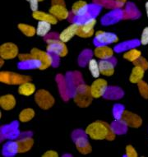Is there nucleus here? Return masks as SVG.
<instances>
[{
	"mask_svg": "<svg viewBox=\"0 0 148 157\" xmlns=\"http://www.w3.org/2000/svg\"><path fill=\"white\" fill-rule=\"evenodd\" d=\"M56 82L58 83V87H59L61 97L64 101H68L71 98V96L69 94V90H68L66 78L63 75L59 74L56 77Z\"/></svg>",
	"mask_w": 148,
	"mask_h": 157,
	"instance_id": "a211bd4d",
	"label": "nucleus"
},
{
	"mask_svg": "<svg viewBox=\"0 0 148 157\" xmlns=\"http://www.w3.org/2000/svg\"><path fill=\"white\" fill-rule=\"evenodd\" d=\"M95 3H97L103 7L105 6L108 8H122L123 4L121 3H119L118 1H114V0H95Z\"/></svg>",
	"mask_w": 148,
	"mask_h": 157,
	"instance_id": "4c0bfd02",
	"label": "nucleus"
},
{
	"mask_svg": "<svg viewBox=\"0 0 148 157\" xmlns=\"http://www.w3.org/2000/svg\"><path fill=\"white\" fill-rule=\"evenodd\" d=\"M140 41L141 44H143V45L148 44V26L143 29L142 33V36H141Z\"/></svg>",
	"mask_w": 148,
	"mask_h": 157,
	"instance_id": "c03bdc74",
	"label": "nucleus"
},
{
	"mask_svg": "<svg viewBox=\"0 0 148 157\" xmlns=\"http://www.w3.org/2000/svg\"><path fill=\"white\" fill-rule=\"evenodd\" d=\"M141 16L137 7L133 3H127L124 10V18L123 19H137Z\"/></svg>",
	"mask_w": 148,
	"mask_h": 157,
	"instance_id": "c85d7f7f",
	"label": "nucleus"
},
{
	"mask_svg": "<svg viewBox=\"0 0 148 157\" xmlns=\"http://www.w3.org/2000/svg\"><path fill=\"white\" fill-rule=\"evenodd\" d=\"M30 53L33 55L34 58L41 62V67L40 68V70L46 69L52 65V58L48 51L44 52L43 50L34 48L31 49Z\"/></svg>",
	"mask_w": 148,
	"mask_h": 157,
	"instance_id": "f8f14e48",
	"label": "nucleus"
},
{
	"mask_svg": "<svg viewBox=\"0 0 148 157\" xmlns=\"http://www.w3.org/2000/svg\"><path fill=\"white\" fill-rule=\"evenodd\" d=\"M138 90L140 92L141 95L145 99H148V84L143 80L138 83Z\"/></svg>",
	"mask_w": 148,
	"mask_h": 157,
	"instance_id": "a19ab883",
	"label": "nucleus"
},
{
	"mask_svg": "<svg viewBox=\"0 0 148 157\" xmlns=\"http://www.w3.org/2000/svg\"><path fill=\"white\" fill-rule=\"evenodd\" d=\"M29 3H30V7L32 12L38 10V3H39V0H26Z\"/></svg>",
	"mask_w": 148,
	"mask_h": 157,
	"instance_id": "49530a36",
	"label": "nucleus"
},
{
	"mask_svg": "<svg viewBox=\"0 0 148 157\" xmlns=\"http://www.w3.org/2000/svg\"><path fill=\"white\" fill-rule=\"evenodd\" d=\"M17 67L21 70H30L40 68L41 67V62L36 58H31L29 59L20 61L17 63Z\"/></svg>",
	"mask_w": 148,
	"mask_h": 157,
	"instance_id": "4be33fe9",
	"label": "nucleus"
},
{
	"mask_svg": "<svg viewBox=\"0 0 148 157\" xmlns=\"http://www.w3.org/2000/svg\"><path fill=\"white\" fill-rule=\"evenodd\" d=\"M123 18H124V11L120 8H114L101 18V22L104 26H109L112 24L117 23Z\"/></svg>",
	"mask_w": 148,
	"mask_h": 157,
	"instance_id": "9b49d317",
	"label": "nucleus"
},
{
	"mask_svg": "<svg viewBox=\"0 0 148 157\" xmlns=\"http://www.w3.org/2000/svg\"><path fill=\"white\" fill-rule=\"evenodd\" d=\"M79 25L77 23H72L67 28L64 29L63 31L59 34V39L64 43H67L73 38V36L77 35L78 29Z\"/></svg>",
	"mask_w": 148,
	"mask_h": 157,
	"instance_id": "aec40b11",
	"label": "nucleus"
},
{
	"mask_svg": "<svg viewBox=\"0 0 148 157\" xmlns=\"http://www.w3.org/2000/svg\"><path fill=\"white\" fill-rule=\"evenodd\" d=\"M35 117V110L31 108L25 109L19 114V121L22 123L31 121Z\"/></svg>",
	"mask_w": 148,
	"mask_h": 157,
	"instance_id": "f704fd0d",
	"label": "nucleus"
},
{
	"mask_svg": "<svg viewBox=\"0 0 148 157\" xmlns=\"http://www.w3.org/2000/svg\"><path fill=\"white\" fill-rule=\"evenodd\" d=\"M49 13H51L53 16H55L58 20H64L69 17V13L68 9L66 8L65 5L61 4H55L51 6V8L49 10Z\"/></svg>",
	"mask_w": 148,
	"mask_h": 157,
	"instance_id": "6ab92c4d",
	"label": "nucleus"
},
{
	"mask_svg": "<svg viewBox=\"0 0 148 157\" xmlns=\"http://www.w3.org/2000/svg\"><path fill=\"white\" fill-rule=\"evenodd\" d=\"M35 92H36V86L30 82H26L19 85L18 93L20 95L30 96V95H33Z\"/></svg>",
	"mask_w": 148,
	"mask_h": 157,
	"instance_id": "7c9ffc66",
	"label": "nucleus"
},
{
	"mask_svg": "<svg viewBox=\"0 0 148 157\" xmlns=\"http://www.w3.org/2000/svg\"><path fill=\"white\" fill-rule=\"evenodd\" d=\"M35 101L37 105L42 109H49L55 105V98L45 90H37L35 94Z\"/></svg>",
	"mask_w": 148,
	"mask_h": 157,
	"instance_id": "39448f33",
	"label": "nucleus"
},
{
	"mask_svg": "<svg viewBox=\"0 0 148 157\" xmlns=\"http://www.w3.org/2000/svg\"><path fill=\"white\" fill-rule=\"evenodd\" d=\"M55 39H59V35L58 33H55V32L49 33L45 36V41L48 40H55Z\"/></svg>",
	"mask_w": 148,
	"mask_h": 157,
	"instance_id": "8fccbe9b",
	"label": "nucleus"
},
{
	"mask_svg": "<svg viewBox=\"0 0 148 157\" xmlns=\"http://www.w3.org/2000/svg\"><path fill=\"white\" fill-rule=\"evenodd\" d=\"M114 51V49H112L111 48H109L107 45L98 46L96 47L94 50V54L101 59H107L113 57Z\"/></svg>",
	"mask_w": 148,
	"mask_h": 157,
	"instance_id": "bb28decb",
	"label": "nucleus"
},
{
	"mask_svg": "<svg viewBox=\"0 0 148 157\" xmlns=\"http://www.w3.org/2000/svg\"><path fill=\"white\" fill-rule=\"evenodd\" d=\"M116 59L114 57H111L107 59H101L99 62V67H100V71L101 74L104 76H112L114 72V67L116 65Z\"/></svg>",
	"mask_w": 148,
	"mask_h": 157,
	"instance_id": "2eb2a0df",
	"label": "nucleus"
},
{
	"mask_svg": "<svg viewBox=\"0 0 148 157\" xmlns=\"http://www.w3.org/2000/svg\"><path fill=\"white\" fill-rule=\"evenodd\" d=\"M3 156L13 157L19 153L18 144L17 141H10L4 144L2 150Z\"/></svg>",
	"mask_w": 148,
	"mask_h": 157,
	"instance_id": "b1692460",
	"label": "nucleus"
},
{
	"mask_svg": "<svg viewBox=\"0 0 148 157\" xmlns=\"http://www.w3.org/2000/svg\"><path fill=\"white\" fill-rule=\"evenodd\" d=\"M0 135H1V141L4 138L7 139H17L21 135L19 130V124L17 121H13L7 125H3L0 128Z\"/></svg>",
	"mask_w": 148,
	"mask_h": 157,
	"instance_id": "0eeeda50",
	"label": "nucleus"
},
{
	"mask_svg": "<svg viewBox=\"0 0 148 157\" xmlns=\"http://www.w3.org/2000/svg\"><path fill=\"white\" fill-rule=\"evenodd\" d=\"M31 58H34L33 55L30 53V54H18V59L20 61H23V60L29 59Z\"/></svg>",
	"mask_w": 148,
	"mask_h": 157,
	"instance_id": "09e8293b",
	"label": "nucleus"
},
{
	"mask_svg": "<svg viewBox=\"0 0 148 157\" xmlns=\"http://www.w3.org/2000/svg\"><path fill=\"white\" fill-rule=\"evenodd\" d=\"M123 90L119 86H108L106 91L103 95V97L106 100H120L123 96Z\"/></svg>",
	"mask_w": 148,
	"mask_h": 157,
	"instance_id": "412c9836",
	"label": "nucleus"
},
{
	"mask_svg": "<svg viewBox=\"0 0 148 157\" xmlns=\"http://www.w3.org/2000/svg\"><path fill=\"white\" fill-rule=\"evenodd\" d=\"M0 105L4 110H11L16 105V99L13 95H5L0 97Z\"/></svg>",
	"mask_w": 148,
	"mask_h": 157,
	"instance_id": "cd10ccee",
	"label": "nucleus"
},
{
	"mask_svg": "<svg viewBox=\"0 0 148 157\" xmlns=\"http://www.w3.org/2000/svg\"><path fill=\"white\" fill-rule=\"evenodd\" d=\"M93 52L91 49H85L81 53V54L78 57V64L82 67H84L86 65H87L90 62V60L92 59Z\"/></svg>",
	"mask_w": 148,
	"mask_h": 157,
	"instance_id": "72a5a7b5",
	"label": "nucleus"
},
{
	"mask_svg": "<svg viewBox=\"0 0 148 157\" xmlns=\"http://www.w3.org/2000/svg\"><path fill=\"white\" fill-rule=\"evenodd\" d=\"M96 23V18H90L89 20L82 25H79L77 32V36L82 38H89L93 36L94 26Z\"/></svg>",
	"mask_w": 148,
	"mask_h": 157,
	"instance_id": "ddd939ff",
	"label": "nucleus"
},
{
	"mask_svg": "<svg viewBox=\"0 0 148 157\" xmlns=\"http://www.w3.org/2000/svg\"><path fill=\"white\" fill-rule=\"evenodd\" d=\"M18 29L25 36H28V37H32L36 34V29L35 28L34 26H30L27 24H18Z\"/></svg>",
	"mask_w": 148,
	"mask_h": 157,
	"instance_id": "e433bc0d",
	"label": "nucleus"
},
{
	"mask_svg": "<svg viewBox=\"0 0 148 157\" xmlns=\"http://www.w3.org/2000/svg\"><path fill=\"white\" fill-rule=\"evenodd\" d=\"M116 1H118L119 3H123V4H124V3H126V1H127V0H116Z\"/></svg>",
	"mask_w": 148,
	"mask_h": 157,
	"instance_id": "5fc2aeb1",
	"label": "nucleus"
},
{
	"mask_svg": "<svg viewBox=\"0 0 148 157\" xmlns=\"http://www.w3.org/2000/svg\"><path fill=\"white\" fill-rule=\"evenodd\" d=\"M44 157H58L59 155H58L57 151H53V150H50V151H47L46 152H44V155H43Z\"/></svg>",
	"mask_w": 148,
	"mask_h": 157,
	"instance_id": "de8ad7c7",
	"label": "nucleus"
},
{
	"mask_svg": "<svg viewBox=\"0 0 148 157\" xmlns=\"http://www.w3.org/2000/svg\"><path fill=\"white\" fill-rule=\"evenodd\" d=\"M40 2H42V1H44V0H39Z\"/></svg>",
	"mask_w": 148,
	"mask_h": 157,
	"instance_id": "4d7b16f0",
	"label": "nucleus"
},
{
	"mask_svg": "<svg viewBox=\"0 0 148 157\" xmlns=\"http://www.w3.org/2000/svg\"><path fill=\"white\" fill-rule=\"evenodd\" d=\"M52 2V5L55 4H61V5H65L64 0H51Z\"/></svg>",
	"mask_w": 148,
	"mask_h": 157,
	"instance_id": "3c124183",
	"label": "nucleus"
},
{
	"mask_svg": "<svg viewBox=\"0 0 148 157\" xmlns=\"http://www.w3.org/2000/svg\"><path fill=\"white\" fill-rule=\"evenodd\" d=\"M47 42V51L50 54H55L59 57H64L68 54V48L63 41L60 39L48 40Z\"/></svg>",
	"mask_w": 148,
	"mask_h": 157,
	"instance_id": "6e6552de",
	"label": "nucleus"
},
{
	"mask_svg": "<svg viewBox=\"0 0 148 157\" xmlns=\"http://www.w3.org/2000/svg\"><path fill=\"white\" fill-rule=\"evenodd\" d=\"M88 67L90 72H91L92 77L95 78L99 77L101 74V71H100V67H99V63L94 59H91L88 63Z\"/></svg>",
	"mask_w": 148,
	"mask_h": 157,
	"instance_id": "58836bf2",
	"label": "nucleus"
},
{
	"mask_svg": "<svg viewBox=\"0 0 148 157\" xmlns=\"http://www.w3.org/2000/svg\"><path fill=\"white\" fill-rule=\"evenodd\" d=\"M3 63H4V59L1 58V59H0V67H3Z\"/></svg>",
	"mask_w": 148,
	"mask_h": 157,
	"instance_id": "864d4df0",
	"label": "nucleus"
},
{
	"mask_svg": "<svg viewBox=\"0 0 148 157\" xmlns=\"http://www.w3.org/2000/svg\"><path fill=\"white\" fill-rule=\"evenodd\" d=\"M93 96L91 92V86L86 85V84H81L78 88L76 89V91L73 95L74 102L77 104V105L81 108H86L88 107L92 102Z\"/></svg>",
	"mask_w": 148,
	"mask_h": 157,
	"instance_id": "f03ea898",
	"label": "nucleus"
},
{
	"mask_svg": "<svg viewBox=\"0 0 148 157\" xmlns=\"http://www.w3.org/2000/svg\"><path fill=\"white\" fill-rule=\"evenodd\" d=\"M141 56H142V53H141L140 50H138L136 48L127 50L123 54V58L127 61H129V62H134L135 60L138 59V58H140Z\"/></svg>",
	"mask_w": 148,
	"mask_h": 157,
	"instance_id": "c9c22d12",
	"label": "nucleus"
},
{
	"mask_svg": "<svg viewBox=\"0 0 148 157\" xmlns=\"http://www.w3.org/2000/svg\"><path fill=\"white\" fill-rule=\"evenodd\" d=\"M125 155L128 157H137L138 156V152L133 146L127 145L126 147V155Z\"/></svg>",
	"mask_w": 148,
	"mask_h": 157,
	"instance_id": "37998d69",
	"label": "nucleus"
},
{
	"mask_svg": "<svg viewBox=\"0 0 148 157\" xmlns=\"http://www.w3.org/2000/svg\"><path fill=\"white\" fill-rule=\"evenodd\" d=\"M51 25L52 24L49 23L48 21H39V22L37 24L36 34L39 36L45 37L49 34V31L51 29Z\"/></svg>",
	"mask_w": 148,
	"mask_h": 157,
	"instance_id": "473e14b6",
	"label": "nucleus"
},
{
	"mask_svg": "<svg viewBox=\"0 0 148 157\" xmlns=\"http://www.w3.org/2000/svg\"><path fill=\"white\" fill-rule=\"evenodd\" d=\"M63 156H72V155H69V154H64Z\"/></svg>",
	"mask_w": 148,
	"mask_h": 157,
	"instance_id": "6e6d98bb",
	"label": "nucleus"
},
{
	"mask_svg": "<svg viewBox=\"0 0 148 157\" xmlns=\"http://www.w3.org/2000/svg\"><path fill=\"white\" fill-rule=\"evenodd\" d=\"M145 8H146V16H147V18H148V2L146 3Z\"/></svg>",
	"mask_w": 148,
	"mask_h": 157,
	"instance_id": "603ef678",
	"label": "nucleus"
},
{
	"mask_svg": "<svg viewBox=\"0 0 148 157\" xmlns=\"http://www.w3.org/2000/svg\"><path fill=\"white\" fill-rule=\"evenodd\" d=\"M18 144L19 153H25L29 151L34 145V140L32 138L31 132H24L17 140Z\"/></svg>",
	"mask_w": 148,
	"mask_h": 157,
	"instance_id": "9d476101",
	"label": "nucleus"
},
{
	"mask_svg": "<svg viewBox=\"0 0 148 157\" xmlns=\"http://www.w3.org/2000/svg\"><path fill=\"white\" fill-rule=\"evenodd\" d=\"M140 44L141 41L138 40H127V41L122 42V43L117 44L114 47V50L116 53H122V52L127 51L129 49L138 47L140 45Z\"/></svg>",
	"mask_w": 148,
	"mask_h": 157,
	"instance_id": "5701e85b",
	"label": "nucleus"
},
{
	"mask_svg": "<svg viewBox=\"0 0 148 157\" xmlns=\"http://www.w3.org/2000/svg\"><path fill=\"white\" fill-rule=\"evenodd\" d=\"M72 139L75 143L76 148L78 151L83 155H86L91 152V146L88 141V135L86 131L82 129H77L72 133Z\"/></svg>",
	"mask_w": 148,
	"mask_h": 157,
	"instance_id": "7ed1b4c3",
	"label": "nucleus"
},
{
	"mask_svg": "<svg viewBox=\"0 0 148 157\" xmlns=\"http://www.w3.org/2000/svg\"><path fill=\"white\" fill-rule=\"evenodd\" d=\"M67 84H68V90H69V94L71 97H73L74 93L76 91V89L78 86L83 83V79L82 76L79 72H68L66 76H65Z\"/></svg>",
	"mask_w": 148,
	"mask_h": 157,
	"instance_id": "1a4fd4ad",
	"label": "nucleus"
},
{
	"mask_svg": "<svg viewBox=\"0 0 148 157\" xmlns=\"http://www.w3.org/2000/svg\"><path fill=\"white\" fill-rule=\"evenodd\" d=\"M89 9V4L85 1H78L72 7V14L78 17H82L87 14Z\"/></svg>",
	"mask_w": 148,
	"mask_h": 157,
	"instance_id": "393cba45",
	"label": "nucleus"
},
{
	"mask_svg": "<svg viewBox=\"0 0 148 157\" xmlns=\"http://www.w3.org/2000/svg\"><path fill=\"white\" fill-rule=\"evenodd\" d=\"M124 110V106L121 105V104H116V105H114V107H113V109H112V113H113L114 119H117V120L121 119Z\"/></svg>",
	"mask_w": 148,
	"mask_h": 157,
	"instance_id": "ea45409f",
	"label": "nucleus"
},
{
	"mask_svg": "<svg viewBox=\"0 0 148 157\" xmlns=\"http://www.w3.org/2000/svg\"><path fill=\"white\" fill-rule=\"evenodd\" d=\"M50 55H51V58H52V66L54 67H57L60 63V57L59 55H57V54H50Z\"/></svg>",
	"mask_w": 148,
	"mask_h": 157,
	"instance_id": "a18cd8bd",
	"label": "nucleus"
},
{
	"mask_svg": "<svg viewBox=\"0 0 148 157\" xmlns=\"http://www.w3.org/2000/svg\"><path fill=\"white\" fill-rule=\"evenodd\" d=\"M108 88V83L102 78H99L94 81L91 86V95L94 98H100L104 95Z\"/></svg>",
	"mask_w": 148,
	"mask_h": 157,
	"instance_id": "dca6fc26",
	"label": "nucleus"
},
{
	"mask_svg": "<svg viewBox=\"0 0 148 157\" xmlns=\"http://www.w3.org/2000/svg\"><path fill=\"white\" fill-rule=\"evenodd\" d=\"M145 73V69H143L142 67L139 66H135L132 70V72L130 74L129 81L132 83H137L138 84L139 82L142 80Z\"/></svg>",
	"mask_w": 148,
	"mask_h": 157,
	"instance_id": "c756f323",
	"label": "nucleus"
},
{
	"mask_svg": "<svg viewBox=\"0 0 148 157\" xmlns=\"http://www.w3.org/2000/svg\"><path fill=\"white\" fill-rule=\"evenodd\" d=\"M119 41V37L114 33L99 31L94 37L93 44L95 46H104Z\"/></svg>",
	"mask_w": 148,
	"mask_h": 157,
	"instance_id": "423d86ee",
	"label": "nucleus"
},
{
	"mask_svg": "<svg viewBox=\"0 0 148 157\" xmlns=\"http://www.w3.org/2000/svg\"><path fill=\"white\" fill-rule=\"evenodd\" d=\"M121 119L127 124V126L134 128H139L142 126V120L141 119L140 116L127 110H124Z\"/></svg>",
	"mask_w": 148,
	"mask_h": 157,
	"instance_id": "f3484780",
	"label": "nucleus"
},
{
	"mask_svg": "<svg viewBox=\"0 0 148 157\" xmlns=\"http://www.w3.org/2000/svg\"><path fill=\"white\" fill-rule=\"evenodd\" d=\"M86 132L89 137L93 140L113 141L116 136L111 126L103 121H96L89 124L86 129Z\"/></svg>",
	"mask_w": 148,
	"mask_h": 157,
	"instance_id": "f257e3e1",
	"label": "nucleus"
},
{
	"mask_svg": "<svg viewBox=\"0 0 148 157\" xmlns=\"http://www.w3.org/2000/svg\"><path fill=\"white\" fill-rule=\"evenodd\" d=\"M18 55V48L13 43H5L0 47V56L3 59H12Z\"/></svg>",
	"mask_w": 148,
	"mask_h": 157,
	"instance_id": "4468645a",
	"label": "nucleus"
},
{
	"mask_svg": "<svg viewBox=\"0 0 148 157\" xmlns=\"http://www.w3.org/2000/svg\"><path fill=\"white\" fill-rule=\"evenodd\" d=\"M134 66H139V67H142L143 69L147 70L148 69V62L147 60L145 58H142L141 56L140 58H138V59L135 60L134 62H133Z\"/></svg>",
	"mask_w": 148,
	"mask_h": 157,
	"instance_id": "79ce46f5",
	"label": "nucleus"
},
{
	"mask_svg": "<svg viewBox=\"0 0 148 157\" xmlns=\"http://www.w3.org/2000/svg\"><path fill=\"white\" fill-rule=\"evenodd\" d=\"M31 77L29 76L17 74L12 72H0V82L8 85H21L22 83L30 82Z\"/></svg>",
	"mask_w": 148,
	"mask_h": 157,
	"instance_id": "20e7f679",
	"label": "nucleus"
},
{
	"mask_svg": "<svg viewBox=\"0 0 148 157\" xmlns=\"http://www.w3.org/2000/svg\"><path fill=\"white\" fill-rule=\"evenodd\" d=\"M32 17L35 18L36 20L38 21H48L49 23L55 25L58 22V19L55 17V16H53L51 13H47L41 11H35L32 13Z\"/></svg>",
	"mask_w": 148,
	"mask_h": 157,
	"instance_id": "a878e982",
	"label": "nucleus"
},
{
	"mask_svg": "<svg viewBox=\"0 0 148 157\" xmlns=\"http://www.w3.org/2000/svg\"><path fill=\"white\" fill-rule=\"evenodd\" d=\"M112 130L114 131L115 134H119V135H122L127 132V124H125L124 122L123 121L122 119H115V121H114L110 124Z\"/></svg>",
	"mask_w": 148,
	"mask_h": 157,
	"instance_id": "2f4dec72",
	"label": "nucleus"
}]
</instances>
